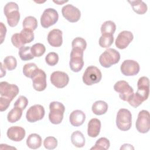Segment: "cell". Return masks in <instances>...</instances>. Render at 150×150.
Returning a JSON list of instances; mask_svg holds the SVG:
<instances>
[{"instance_id": "19", "label": "cell", "mask_w": 150, "mask_h": 150, "mask_svg": "<svg viewBox=\"0 0 150 150\" xmlns=\"http://www.w3.org/2000/svg\"><path fill=\"white\" fill-rule=\"evenodd\" d=\"M62 32L58 29L50 30L47 35V42L52 47H58L61 46L63 43Z\"/></svg>"}, {"instance_id": "39", "label": "cell", "mask_w": 150, "mask_h": 150, "mask_svg": "<svg viewBox=\"0 0 150 150\" xmlns=\"http://www.w3.org/2000/svg\"><path fill=\"white\" fill-rule=\"evenodd\" d=\"M46 63L50 66H55L59 62V55L55 52H50L45 57Z\"/></svg>"}, {"instance_id": "34", "label": "cell", "mask_w": 150, "mask_h": 150, "mask_svg": "<svg viewBox=\"0 0 150 150\" xmlns=\"http://www.w3.org/2000/svg\"><path fill=\"white\" fill-rule=\"evenodd\" d=\"M114 42L113 35H101L99 39V45L103 48L110 47Z\"/></svg>"}, {"instance_id": "14", "label": "cell", "mask_w": 150, "mask_h": 150, "mask_svg": "<svg viewBox=\"0 0 150 150\" xmlns=\"http://www.w3.org/2000/svg\"><path fill=\"white\" fill-rule=\"evenodd\" d=\"M52 84L57 88H62L66 87L69 81V77L67 73L63 71H53L50 75Z\"/></svg>"}, {"instance_id": "9", "label": "cell", "mask_w": 150, "mask_h": 150, "mask_svg": "<svg viewBox=\"0 0 150 150\" xmlns=\"http://www.w3.org/2000/svg\"><path fill=\"white\" fill-rule=\"evenodd\" d=\"M114 90L119 93L120 98L124 101H128L129 98L134 93V90L128 82L124 80L118 81L114 86Z\"/></svg>"}, {"instance_id": "31", "label": "cell", "mask_w": 150, "mask_h": 150, "mask_svg": "<svg viewBox=\"0 0 150 150\" xmlns=\"http://www.w3.org/2000/svg\"><path fill=\"white\" fill-rule=\"evenodd\" d=\"M31 47L30 46H22L19 48L18 54L21 59L23 61L29 60L34 58V56L32 54Z\"/></svg>"}, {"instance_id": "13", "label": "cell", "mask_w": 150, "mask_h": 150, "mask_svg": "<svg viewBox=\"0 0 150 150\" xmlns=\"http://www.w3.org/2000/svg\"><path fill=\"white\" fill-rule=\"evenodd\" d=\"M139 65L138 63L133 60H124L120 67L121 73L126 76H134L139 71Z\"/></svg>"}, {"instance_id": "42", "label": "cell", "mask_w": 150, "mask_h": 150, "mask_svg": "<svg viewBox=\"0 0 150 150\" xmlns=\"http://www.w3.org/2000/svg\"><path fill=\"white\" fill-rule=\"evenodd\" d=\"M12 101L9 98H7L5 97L1 96L0 97V111L1 112L6 110Z\"/></svg>"}, {"instance_id": "3", "label": "cell", "mask_w": 150, "mask_h": 150, "mask_svg": "<svg viewBox=\"0 0 150 150\" xmlns=\"http://www.w3.org/2000/svg\"><path fill=\"white\" fill-rule=\"evenodd\" d=\"M50 112L49 119L53 124H59L63 119V114L65 111L64 105L58 101H52L49 104Z\"/></svg>"}, {"instance_id": "36", "label": "cell", "mask_w": 150, "mask_h": 150, "mask_svg": "<svg viewBox=\"0 0 150 150\" xmlns=\"http://www.w3.org/2000/svg\"><path fill=\"white\" fill-rule=\"evenodd\" d=\"M144 101V100L142 98V97L137 93H133V94L128 100L129 104L134 108H137Z\"/></svg>"}, {"instance_id": "23", "label": "cell", "mask_w": 150, "mask_h": 150, "mask_svg": "<svg viewBox=\"0 0 150 150\" xmlns=\"http://www.w3.org/2000/svg\"><path fill=\"white\" fill-rule=\"evenodd\" d=\"M108 104L103 100H98L93 103L91 110L93 112L97 115H101L106 113L108 110Z\"/></svg>"}, {"instance_id": "32", "label": "cell", "mask_w": 150, "mask_h": 150, "mask_svg": "<svg viewBox=\"0 0 150 150\" xmlns=\"http://www.w3.org/2000/svg\"><path fill=\"white\" fill-rule=\"evenodd\" d=\"M110 145L109 140L105 137H101L96 141L94 146H93L91 149L107 150L110 148Z\"/></svg>"}, {"instance_id": "38", "label": "cell", "mask_w": 150, "mask_h": 150, "mask_svg": "<svg viewBox=\"0 0 150 150\" xmlns=\"http://www.w3.org/2000/svg\"><path fill=\"white\" fill-rule=\"evenodd\" d=\"M43 145L47 149H53L57 146V140L54 137H47L43 141Z\"/></svg>"}, {"instance_id": "4", "label": "cell", "mask_w": 150, "mask_h": 150, "mask_svg": "<svg viewBox=\"0 0 150 150\" xmlns=\"http://www.w3.org/2000/svg\"><path fill=\"white\" fill-rule=\"evenodd\" d=\"M117 128L123 131L129 130L132 125V114L127 109L121 108L118 110L116 117Z\"/></svg>"}, {"instance_id": "41", "label": "cell", "mask_w": 150, "mask_h": 150, "mask_svg": "<svg viewBox=\"0 0 150 150\" xmlns=\"http://www.w3.org/2000/svg\"><path fill=\"white\" fill-rule=\"evenodd\" d=\"M11 42H12V45L16 48H21V47L24 46L21 40V38L19 36V33H14L12 36Z\"/></svg>"}, {"instance_id": "18", "label": "cell", "mask_w": 150, "mask_h": 150, "mask_svg": "<svg viewBox=\"0 0 150 150\" xmlns=\"http://www.w3.org/2000/svg\"><path fill=\"white\" fill-rule=\"evenodd\" d=\"M26 132L23 128L19 126H12L7 130L6 135L8 138L15 142L22 141L25 136Z\"/></svg>"}, {"instance_id": "33", "label": "cell", "mask_w": 150, "mask_h": 150, "mask_svg": "<svg viewBox=\"0 0 150 150\" xmlns=\"http://www.w3.org/2000/svg\"><path fill=\"white\" fill-rule=\"evenodd\" d=\"M31 52L34 57H40L46 52V47L44 45L40 43H37L32 45L31 47Z\"/></svg>"}, {"instance_id": "24", "label": "cell", "mask_w": 150, "mask_h": 150, "mask_svg": "<svg viewBox=\"0 0 150 150\" xmlns=\"http://www.w3.org/2000/svg\"><path fill=\"white\" fill-rule=\"evenodd\" d=\"M132 8L133 11L139 15H143L147 11L146 4L142 1H128Z\"/></svg>"}, {"instance_id": "2", "label": "cell", "mask_w": 150, "mask_h": 150, "mask_svg": "<svg viewBox=\"0 0 150 150\" xmlns=\"http://www.w3.org/2000/svg\"><path fill=\"white\" fill-rule=\"evenodd\" d=\"M120 59V53L114 49L108 48L100 55L99 62L103 67L108 68L112 65L118 63Z\"/></svg>"}, {"instance_id": "12", "label": "cell", "mask_w": 150, "mask_h": 150, "mask_svg": "<svg viewBox=\"0 0 150 150\" xmlns=\"http://www.w3.org/2000/svg\"><path fill=\"white\" fill-rule=\"evenodd\" d=\"M19 92V89L16 85L9 84L6 81H2L0 83L1 96L5 97L12 101Z\"/></svg>"}, {"instance_id": "40", "label": "cell", "mask_w": 150, "mask_h": 150, "mask_svg": "<svg viewBox=\"0 0 150 150\" xmlns=\"http://www.w3.org/2000/svg\"><path fill=\"white\" fill-rule=\"evenodd\" d=\"M28 104V98L23 96H20L18 97V98L16 100V101L15 102L14 107H18L23 111V110L25 109Z\"/></svg>"}, {"instance_id": "16", "label": "cell", "mask_w": 150, "mask_h": 150, "mask_svg": "<svg viewBox=\"0 0 150 150\" xmlns=\"http://www.w3.org/2000/svg\"><path fill=\"white\" fill-rule=\"evenodd\" d=\"M134 39L132 33L128 30H123L117 36L115 44L120 49H125Z\"/></svg>"}, {"instance_id": "30", "label": "cell", "mask_w": 150, "mask_h": 150, "mask_svg": "<svg viewBox=\"0 0 150 150\" xmlns=\"http://www.w3.org/2000/svg\"><path fill=\"white\" fill-rule=\"evenodd\" d=\"M22 26L24 29H27L33 31L38 27V21L34 16H26L22 22Z\"/></svg>"}, {"instance_id": "1", "label": "cell", "mask_w": 150, "mask_h": 150, "mask_svg": "<svg viewBox=\"0 0 150 150\" xmlns=\"http://www.w3.org/2000/svg\"><path fill=\"white\" fill-rule=\"evenodd\" d=\"M4 12L9 26L15 27L19 23L20 13L18 4L14 2H8L4 6Z\"/></svg>"}, {"instance_id": "11", "label": "cell", "mask_w": 150, "mask_h": 150, "mask_svg": "<svg viewBox=\"0 0 150 150\" xmlns=\"http://www.w3.org/2000/svg\"><path fill=\"white\" fill-rule=\"evenodd\" d=\"M62 13L63 16L71 23L79 21L81 17L80 11L71 4L64 5L62 9Z\"/></svg>"}, {"instance_id": "27", "label": "cell", "mask_w": 150, "mask_h": 150, "mask_svg": "<svg viewBox=\"0 0 150 150\" xmlns=\"http://www.w3.org/2000/svg\"><path fill=\"white\" fill-rule=\"evenodd\" d=\"M38 70L39 68L36 64L33 63H28L23 66V73L26 77L32 79Z\"/></svg>"}, {"instance_id": "25", "label": "cell", "mask_w": 150, "mask_h": 150, "mask_svg": "<svg viewBox=\"0 0 150 150\" xmlns=\"http://www.w3.org/2000/svg\"><path fill=\"white\" fill-rule=\"evenodd\" d=\"M71 143L77 148L83 147L85 145V138L80 131H76L71 135Z\"/></svg>"}, {"instance_id": "15", "label": "cell", "mask_w": 150, "mask_h": 150, "mask_svg": "<svg viewBox=\"0 0 150 150\" xmlns=\"http://www.w3.org/2000/svg\"><path fill=\"white\" fill-rule=\"evenodd\" d=\"M33 87L38 91H42L46 89L47 86L46 74L45 72L39 69L36 74L32 78Z\"/></svg>"}, {"instance_id": "5", "label": "cell", "mask_w": 150, "mask_h": 150, "mask_svg": "<svg viewBox=\"0 0 150 150\" xmlns=\"http://www.w3.org/2000/svg\"><path fill=\"white\" fill-rule=\"evenodd\" d=\"M102 78V74L98 68L94 66L87 67L83 76V81L87 86H91L99 83Z\"/></svg>"}, {"instance_id": "35", "label": "cell", "mask_w": 150, "mask_h": 150, "mask_svg": "<svg viewBox=\"0 0 150 150\" xmlns=\"http://www.w3.org/2000/svg\"><path fill=\"white\" fill-rule=\"evenodd\" d=\"M17 66L16 58L13 56H8L4 59V66L8 70H14Z\"/></svg>"}, {"instance_id": "37", "label": "cell", "mask_w": 150, "mask_h": 150, "mask_svg": "<svg viewBox=\"0 0 150 150\" xmlns=\"http://www.w3.org/2000/svg\"><path fill=\"white\" fill-rule=\"evenodd\" d=\"M71 46L72 48H77L84 51L87 47V43L84 39L80 37H77L73 40Z\"/></svg>"}, {"instance_id": "8", "label": "cell", "mask_w": 150, "mask_h": 150, "mask_svg": "<svg viewBox=\"0 0 150 150\" xmlns=\"http://www.w3.org/2000/svg\"><path fill=\"white\" fill-rule=\"evenodd\" d=\"M59 14L54 8L46 9L40 17V23L43 28H48L54 25L58 21Z\"/></svg>"}, {"instance_id": "20", "label": "cell", "mask_w": 150, "mask_h": 150, "mask_svg": "<svg viewBox=\"0 0 150 150\" xmlns=\"http://www.w3.org/2000/svg\"><path fill=\"white\" fill-rule=\"evenodd\" d=\"M86 120V115L84 112L79 110H76L72 111L69 117L70 124L74 127H79Z\"/></svg>"}, {"instance_id": "17", "label": "cell", "mask_w": 150, "mask_h": 150, "mask_svg": "<svg viewBox=\"0 0 150 150\" xmlns=\"http://www.w3.org/2000/svg\"><path fill=\"white\" fill-rule=\"evenodd\" d=\"M137 87L138 89L136 93L141 96L144 101L146 100L149 94V79L145 76L140 77L137 83Z\"/></svg>"}, {"instance_id": "45", "label": "cell", "mask_w": 150, "mask_h": 150, "mask_svg": "<svg viewBox=\"0 0 150 150\" xmlns=\"http://www.w3.org/2000/svg\"><path fill=\"white\" fill-rule=\"evenodd\" d=\"M1 77H3L4 76H5V74H6V71H5V69L4 70L3 69V65H2V63H1Z\"/></svg>"}, {"instance_id": "46", "label": "cell", "mask_w": 150, "mask_h": 150, "mask_svg": "<svg viewBox=\"0 0 150 150\" xmlns=\"http://www.w3.org/2000/svg\"><path fill=\"white\" fill-rule=\"evenodd\" d=\"M53 2H54V3H56V4H59V5H60V4H62L64 3V2H68V1H53Z\"/></svg>"}, {"instance_id": "10", "label": "cell", "mask_w": 150, "mask_h": 150, "mask_svg": "<svg viewBox=\"0 0 150 150\" xmlns=\"http://www.w3.org/2000/svg\"><path fill=\"white\" fill-rule=\"evenodd\" d=\"M45 114L44 107L40 104L31 106L27 111L26 118L28 122H35L42 120Z\"/></svg>"}, {"instance_id": "7", "label": "cell", "mask_w": 150, "mask_h": 150, "mask_svg": "<svg viewBox=\"0 0 150 150\" xmlns=\"http://www.w3.org/2000/svg\"><path fill=\"white\" fill-rule=\"evenodd\" d=\"M137 131L142 134L147 133L150 129V115L147 110H141L138 115L135 123Z\"/></svg>"}, {"instance_id": "26", "label": "cell", "mask_w": 150, "mask_h": 150, "mask_svg": "<svg viewBox=\"0 0 150 150\" xmlns=\"http://www.w3.org/2000/svg\"><path fill=\"white\" fill-rule=\"evenodd\" d=\"M115 30L116 25L111 21L104 22L101 26V33L102 35H113Z\"/></svg>"}, {"instance_id": "6", "label": "cell", "mask_w": 150, "mask_h": 150, "mask_svg": "<svg viewBox=\"0 0 150 150\" xmlns=\"http://www.w3.org/2000/svg\"><path fill=\"white\" fill-rule=\"evenodd\" d=\"M83 52L81 49L72 48L70 53V60L69 66L73 72L80 71L84 66Z\"/></svg>"}, {"instance_id": "21", "label": "cell", "mask_w": 150, "mask_h": 150, "mask_svg": "<svg viewBox=\"0 0 150 150\" xmlns=\"http://www.w3.org/2000/svg\"><path fill=\"white\" fill-rule=\"evenodd\" d=\"M101 121L97 118L91 119L88 123L87 134L91 138L97 137L100 132Z\"/></svg>"}, {"instance_id": "44", "label": "cell", "mask_w": 150, "mask_h": 150, "mask_svg": "<svg viewBox=\"0 0 150 150\" xmlns=\"http://www.w3.org/2000/svg\"><path fill=\"white\" fill-rule=\"evenodd\" d=\"M120 149H134V148L133 147V146L131 144H123L121 148Z\"/></svg>"}, {"instance_id": "43", "label": "cell", "mask_w": 150, "mask_h": 150, "mask_svg": "<svg viewBox=\"0 0 150 150\" xmlns=\"http://www.w3.org/2000/svg\"><path fill=\"white\" fill-rule=\"evenodd\" d=\"M0 23H1V43H2L5 38L6 28L2 22H1Z\"/></svg>"}, {"instance_id": "28", "label": "cell", "mask_w": 150, "mask_h": 150, "mask_svg": "<svg viewBox=\"0 0 150 150\" xmlns=\"http://www.w3.org/2000/svg\"><path fill=\"white\" fill-rule=\"evenodd\" d=\"M22 115V110L18 107H14L8 114L7 120L10 123H14L19 121Z\"/></svg>"}, {"instance_id": "22", "label": "cell", "mask_w": 150, "mask_h": 150, "mask_svg": "<svg viewBox=\"0 0 150 150\" xmlns=\"http://www.w3.org/2000/svg\"><path fill=\"white\" fill-rule=\"evenodd\" d=\"M27 146L33 149H36L40 147L42 145V138L39 134L33 133L30 134L26 139Z\"/></svg>"}, {"instance_id": "29", "label": "cell", "mask_w": 150, "mask_h": 150, "mask_svg": "<svg viewBox=\"0 0 150 150\" xmlns=\"http://www.w3.org/2000/svg\"><path fill=\"white\" fill-rule=\"evenodd\" d=\"M19 36L23 45L26 43H30L34 39L33 31L23 28L21 31L19 33Z\"/></svg>"}]
</instances>
